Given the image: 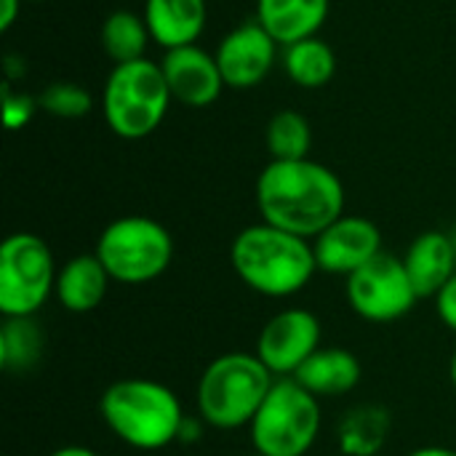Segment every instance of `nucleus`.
<instances>
[{"label": "nucleus", "mask_w": 456, "mask_h": 456, "mask_svg": "<svg viewBox=\"0 0 456 456\" xmlns=\"http://www.w3.org/2000/svg\"><path fill=\"white\" fill-rule=\"evenodd\" d=\"M436 313H438L441 323L449 331L456 334V275L438 291V297H436Z\"/></svg>", "instance_id": "nucleus-26"}, {"label": "nucleus", "mask_w": 456, "mask_h": 456, "mask_svg": "<svg viewBox=\"0 0 456 456\" xmlns=\"http://www.w3.org/2000/svg\"><path fill=\"white\" fill-rule=\"evenodd\" d=\"M171 99L160 61L136 59L115 64L107 75L102 112L120 139H144L163 123Z\"/></svg>", "instance_id": "nucleus-5"}, {"label": "nucleus", "mask_w": 456, "mask_h": 456, "mask_svg": "<svg viewBox=\"0 0 456 456\" xmlns=\"http://www.w3.org/2000/svg\"><path fill=\"white\" fill-rule=\"evenodd\" d=\"M452 238H454V248H456V232H454V235H452Z\"/></svg>", "instance_id": "nucleus-32"}, {"label": "nucleus", "mask_w": 456, "mask_h": 456, "mask_svg": "<svg viewBox=\"0 0 456 456\" xmlns=\"http://www.w3.org/2000/svg\"><path fill=\"white\" fill-rule=\"evenodd\" d=\"M409 456H456V449H449V446H422V449H414Z\"/></svg>", "instance_id": "nucleus-29"}, {"label": "nucleus", "mask_w": 456, "mask_h": 456, "mask_svg": "<svg viewBox=\"0 0 456 456\" xmlns=\"http://www.w3.org/2000/svg\"><path fill=\"white\" fill-rule=\"evenodd\" d=\"M323 428L321 398L294 377L275 379L248 425L254 452L265 456H307Z\"/></svg>", "instance_id": "nucleus-6"}, {"label": "nucleus", "mask_w": 456, "mask_h": 456, "mask_svg": "<svg viewBox=\"0 0 456 456\" xmlns=\"http://www.w3.org/2000/svg\"><path fill=\"white\" fill-rule=\"evenodd\" d=\"M248 456H265V454H259V452H254V454H248Z\"/></svg>", "instance_id": "nucleus-31"}, {"label": "nucleus", "mask_w": 456, "mask_h": 456, "mask_svg": "<svg viewBox=\"0 0 456 456\" xmlns=\"http://www.w3.org/2000/svg\"><path fill=\"white\" fill-rule=\"evenodd\" d=\"M256 206L262 222L313 240L345 214V184L310 158L270 160L256 179Z\"/></svg>", "instance_id": "nucleus-1"}, {"label": "nucleus", "mask_w": 456, "mask_h": 456, "mask_svg": "<svg viewBox=\"0 0 456 456\" xmlns=\"http://www.w3.org/2000/svg\"><path fill=\"white\" fill-rule=\"evenodd\" d=\"M313 144V131L305 115L294 110H283L273 115L267 126V150L273 160H302L307 158Z\"/></svg>", "instance_id": "nucleus-23"}, {"label": "nucleus", "mask_w": 456, "mask_h": 456, "mask_svg": "<svg viewBox=\"0 0 456 456\" xmlns=\"http://www.w3.org/2000/svg\"><path fill=\"white\" fill-rule=\"evenodd\" d=\"M110 283L112 278L96 254H77L64 262V267H59L53 297L67 313L86 315L107 299Z\"/></svg>", "instance_id": "nucleus-15"}, {"label": "nucleus", "mask_w": 456, "mask_h": 456, "mask_svg": "<svg viewBox=\"0 0 456 456\" xmlns=\"http://www.w3.org/2000/svg\"><path fill=\"white\" fill-rule=\"evenodd\" d=\"M94 254L112 283L142 286L158 281L171 267L174 238L150 216H120L102 230Z\"/></svg>", "instance_id": "nucleus-7"}, {"label": "nucleus", "mask_w": 456, "mask_h": 456, "mask_svg": "<svg viewBox=\"0 0 456 456\" xmlns=\"http://www.w3.org/2000/svg\"><path fill=\"white\" fill-rule=\"evenodd\" d=\"M230 265L254 294L267 299L297 297L318 273L313 240L267 222H256L232 238Z\"/></svg>", "instance_id": "nucleus-2"}, {"label": "nucleus", "mask_w": 456, "mask_h": 456, "mask_svg": "<svg viewBox=\"0 0 456 456\" xmlns=\"http://www.w3.org/2000/svg\"><path fill=\"white\" fill-rule=\"evenodd\" d=\"M294 379L310 390L315 398H339L353 393L363 379V366L355 353L345 347H321L297 374Z\"/></svg>", "instance_id": "nucleus-16"}, {"label": "nucleus", "mask_w": 456, "mask_h": 456, "mask_svg": "<svg viewBox=\"0 0 456 456\" xmlns=\"http://www.w3.org/2000/svg\"><path fill=\"white\" fill-rule=\"evenodd\" d=\"M144 21L152 40L166 51L195 45L206 27V0H147Z\"/></svg>", "instance_id": "nucleus-18"}, {"label": "nucleus", "mask_w": 456, "mask_h": 456, "mask_svg": "<svg viewBox=\"0 0 456 456\" xmlns=\"http://www.w3.org/2000/svg\"><path fill=\"white\" fill-rule=\"evenodd\" d=\"M283 67H286V75L299 88H321L334 77L337 56H334L331 45L315 35V37L299 40L294 45H286Z\"/></svg>", "instance_id": "nucleus-20"}, {"label": "nucleus", "mask_w": 456, "mask_h": 456, "mask_svg": "<svg viewBox=\"0 0 456 456\" xmlns=\"http://www.w3.org/2000/svg\"><path fill=\"white\" fill-rule=\"evenodd\" d=\"M390 414L382 406L363 403L350 409L339 428H337V444L345 456H379L390 438Z\"/></svg>", "instance_id": "nucleus-19"}, {"label": "nucleus", "mask_w": 456, "mask_h": 456, "mask_svg": "<svg viewBox=\"0 0 456 456\" xmlns=\"http://www.w3.org/2000/svg\"><path fill=\"white\" fill-rule=\"evenodd\" d=\"M37 107H40L37 99H32L29 94H13L11 83H3V120L8 131L24 128L32 120Z\"/></svg>", "instance_id": "nucleus-25"}, {"label": "nucleus", "mask_w": 456, "mask_h": 456, "mask_svg": "<svg viewBox=\"0 0 456 456\" xmlns=\"http://www.w3.org/2000/svg\"><path fill=\"white\" fill-rule=\"evenodd\" d=\"M45 456H99L94 449H86V446H61V449H53L51 454Z\"/></svg>", "instance_id": "nucleus-28"}, {"label": "nucleus", "mask_w": 456, "mask_h": 456, "mask_svg": "<svg viewBox=\"0 0 456 456\" xmlns=\"http://www.w3.org/2000/svg\"><path fill=\"white\" fill-rule=\"evenodd\" d=\"M150 37L152 35H150L144 16H136L134 11L110 13L102 27V45L115 64L144 59V48Z\"/></svg>", "instance_id": "nucleus-22"}, {"label": "nucleus", "mask_w": 456, "mask_h": 456, "mask_svg": "<svg viewBox=\"0 0 456 456\" xmlns=\"http://www.w3.org/2000/svg\"><path fill=\"white\" fill-rule=\"evenodd\" d=\"M403 267L419 299H436L456 275L454 238L441 230L417 235L403 256Z\"/></svg>", "instance_id": "nucleus-14"}, {"label": "nucleus", "mask_w": 456, "mask_h": 456, "mask_svg": "<svg viewBox=\"0 0 456 456\" xmlns=\"http://www.w3.org/2000/svg\"><path fill=\"white\" fill-rule=\"evenodd\" d=\"M59 267L48 243L35 232H13L0 243V313L35 318L53 297Z\"/></svg>", "instance_id": "nucleus-8"}, {"label": "nucleus", "mask_w": 456, "mask_h": 456, "mask_svg": "<svg viewBox=\"0 0 456 456\" xmlns=\"http://www.w3.org/2000/svg\"><path fill=\"white\" fill-rule=\"evenodd\" d=\"M323 326L315 313L305 307H286L275 313L259 331L256 358L275 379L294 377L318 350Z\"/></svg>", "instance_id": "nucleus-10"}, {"label": "nucleus", "mask_w": 456, "mask_h": 456, "mask_svg": "<svg viewBox=\"0 0 456 456\" xmlns=\"http://www.w3.org/2000/svg\"><path fill=\"white\" fill-rule=\"evenodd\" d=\"M107 430L136 452H160L182 438L187 422L179 395L163 382L131 377L112 382L99 398Z\"/></svg>", "instance_id": "nucleus-3"}, {"label": "nucleus", "mask_w": 456, "mask_h": 456, "mask_svg": "<svg viewBox=\"0 0 456 456\" xmlns=\"http://www.w3.org/2000/svg\"><path fill=\"white\" fill-rule=\"evenodd\" d=\"M275 377L256 353H224L214 358L198 382V417L214 430L248 428L273 390Z\"/></svg>", "instance_id": "nucleus-4"}, {"label": "nucleus", "mask_w": 456, "mask_h": 456, "mask_svg": "<svg viewBox=\"0 0 456 456\" xmlns=\"http://www.w3.org/2000/svg\"><path fill=\"white\" fill-rule=\"evenodd\" d=\"M449 379H452V385H454L456 390V350L454 355H452V361H449Z\"/></svg>", "instance_id": "nucleus-30"}, {"label": "nucleus", "mask_w": 456, "mask_h": 456, "mask_svg": "<svg viewBox=\"0 0 456 456\" xmlns=\"http://www.w3.org/2000/svg\"><path fill=\"white\" fill-rule=\"evenodd\" d=\"M160 69L171 96L187 107H198V110L208 107L219 99L224 88V77L219 72L216 56H211L198 45H182L166 51V56L160 59Z\"/></svg>", "instance_id": "nucleus-13"}, {"label": "nucleus", "mask_w": 456, "mask_h": 456, "mask_svg": "<svg viewBox=\"0 0 456 456\" xmlns=\"http://www.w3.org/2000/svg\"><path fill=\"white\" fill-rule=\"evenodd\" d=\"M326 16L329 0H256V19L278 45L315 37Z\"/></svg>", "instance_id": "nucleus-17"}, {"label": "nucleus", "mask_w": 456, "mask_h": 456, "mask_svg": "<svg viewBox=\"0 0 456 456\" xmlns=\"http://www.w3.org/2000/svg\"><path fill=\"white\" fill-rule=\"evenodd\" d=\"M278 43L259 24V19L243 21L227 32L216 48V64L224 77V86L246 91L259 86L275 64Z\"/></svg>", "instance_id": "nucleus-12"}, {"label": "nucleus", "mask_w": 456, "mask_h": 456, "mask_svg": "<svg viewBox=\"0 0 456 456\" xmlns=\"http://www.w3.org/2000/svg\"><path fill=\"white\" fill-rule=\"evenodd\" d=\"M345 297L350 310L369 323L401 321L419 302L403 259L385 251L347 278Z\"/></svg>", "instance_id": "nucleus-9"}, {"label": "nucleus", "mask_w": 456, "mask_h": 456, "mask_svg": "<svg viewBox=\"0 0 456 456\" xmlns=\"http://www.w3.org/2000/svg\"><path fill=\"white\" fill-rule=\"evenodd\" d=\"M313 251L321 273L350 278L382 254V232L366 216L342 214L318 238H313Z\"/></svg>", "instance_id": "nucleus-11"}, {"label": "nucleus", "mask_w": 456, "mask_h": 456, "mask_svg": "<svg viewBox=\"0 0 456 456\" xmlns=\"http://www.w3.org/2000/svg\"><path fill=\"white\" fill-rule=\"evenodd\" d=\"M19 5H21V0H0V29L3 32H8L11 24L16 21Z\"/></svg>", "instance_id": "nucleus-27"}, {"label": "nucleus", "mask_w": 456, "mask_h": 456, "mask_svg": "<svg viewBox=\"0 0 456 456\" xmlns=\"http://www.w3.org/2000/svg\"><path fill=\"white\" fill-rule=\"evenodd\" d=\"M37 104L53 118H83L86 112H91L94 102L83 86L56 80L48 88H43V94L37 96Z\"/></svg>", "instance_id": "nucleus-24"}, {"label": "nucleus", "mask_w": 456, "mask_h": 456, "mask_svg": "<svg viewBox=\"0 0 456 456\" xmlns=\"http://www.w3.org/2000/svg\"><path fill=\"white\" fill-rule=\"evenodd\" d=\"M43 331L35 318H5L0 329V366L8 374L29 371L43 355Z\"/></svg>", "instance_id": "nucleus-21"}]
</instances>
